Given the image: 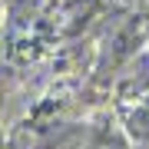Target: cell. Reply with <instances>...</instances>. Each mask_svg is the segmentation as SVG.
I'll return each mask as SVG.
<instances>
[{
    "mask_svg": "<svg viewBox=\"0 0 149 149\" xmlns=\"http://www.w3.org/2000/svg\"><path fill=\"white\" fill-rule=\"evenodd\" d=\"M129 133H133L136 143L149 146V106H139L133 113V119H129Z\"/></svg>",
    "mask_w": 149,
    "mask_h": 149,
    "instance_id": "cell-1",
    "label": "cell"
},
{
    "mask_svg": "<svg viewBox=\"0 0 149 149\" xmlns=\"http://www.w3.org/2000/svg\"><path fill=\"white\" fill-rule=\"evenodd\" d=\"M90 149H126V146H123L119 139H96Z\"/></svg>",
    "mask_w": 149,
    "mask_h": 149,
    "instance_id": "cell-2",
    "label": "cell"
}]
</instances>
